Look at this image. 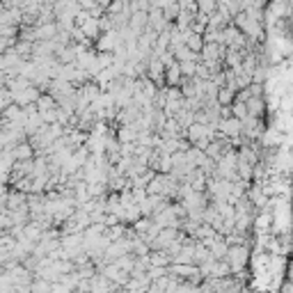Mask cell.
I'll return each mask as SVG.
<instances>
[{
    "mask_svg": "<svg viewBox=\"0 0 293 293\" xmlns=\"http://www.w3.org/2000/svg\"><path fill=\"white\" fill-rule=\"evenodd\" d=\"M60 32V26L58 21H51V23H41V26H37V39H55Z\"/></svg>",
    "mask_w": 293,
    "mask_h": 293,
    "instance_id": "cell-3",
    "label": "cell"
},
{
    "mask_svg": "<svg viewBox=\"0 0 293 293\" xmlns=\"http://www.w3.org/2000/svg\"><path fill=\"white\" fill-rule=\"evenodd\" d=\"M248 254H250V250L245 248V243L229 245V252H227L225 259L231 263V273H234V275L243 273V266H245V261H248Z\"/></svg>",
    "mask_w": 293,
    "mask_h": 293,
    "instance_id": "cell-1",
    "label": "cell"
},
{
    "mask_svg": "<svg viewBox=\"0 0 293 293\" xmlns=\"http://www.w3.org/2000/svg\"><path fill=\"white\" fill-rule=\"evenodd\" d=\"M186 44L190 46L192 51H195V53H202V48H204V35H200V32H188V39H186Z\"/></svg>",
    "mask_w": 293,
    "mask_h": 293,
    "instance_id": "cell-7",
    "label": "cell"
},
{
    "mask_svg": "<svg viewBox=\"0 0 293 293\" xmlns=\"http://www.w3.org/2000/svg\"><path fill=\"white\" fill-rule=\"evenodd\" d=\"M197 5H200V9L206 14H213L215 9H218V0H197Z\"/></svg>",
    "mask_w": 293,
    "mask_h": 293,
    "instance_id": "cell-9",
    "label": "cell"
},
{
    "mask_svg": "<svg viewBox=\"0 0 293 293\" xmlns=\"http://www.w3.org/2000/svg\"><path fill=\"white\" fill-rule=\"evenodd\" d=\"M243 119H238V117H225V119L220 121V131L227 135V138H238V135H243Z\"/></svg>",
    "mask_w": 293,
    "mask_h": 293,
    "instance_id": "cell-2",
    "label": "cell"
},
{
    "mask_svg": "<svg viewBox=\"0 0 293 293\" xmlns=\"http://www.w3.org/2000/svg\"><path fill=\"white\" fill-rule=\"evenodd\" d=\"M80 28H83V32L89 37V39H99V35L103 32V30H101V21H99L96 16H89Z\"/></svg>",
    "mask_w": 293,
    "mask_h": 293,
    "instance_id": "cell-4",
    "label": "cell"
},
{
    "mask_svg": "<svg viewBox=\"0 0 293 293\" xmlns=\"http://www.w3.org/2000/svg\"><path fill=\"white\" fill-rule=\"evenodd\" d=\"M37 108H39V110H51V108H58V99H55L51 92H46V94H41V96H39Z\"/></svg>",
    "mask_w": 293,
    "mask_h": 293,
    "instance_id": "cell-8",
    "label": "cell"
},
{
    "mask_svg": "<svg viewBox=\"0 0 293 293\" xmlns=\"http://www.w3.org/2000/svg\"><path fill=\"white\" fill-rule=\"evenodd\" d=\"M183 83V71H181V64L174 62L167 67L165 71V85H181Z\"/></svg>",
    "mask_w": 293,
    "mask_h": 293,
    "instance_id": "cell-5",
    "label": "cell"
},
{
    "mask_svg": "<svg viewBox=\"0 0 293 293\" xmlns=\"http://www.w3.org/2000/svg\"><path fill=\"white\" fill-rule=\"evenodd\" d=\"M245 103H248V110H250V115L252 117H261L263 110H266V103H263L261 96H250Z\"/></svg>",
    "mask_w": 293,
    "mask_h": 293,
    "instance_id": "cell-6",
    "label": "cell"
}]
</instances>
